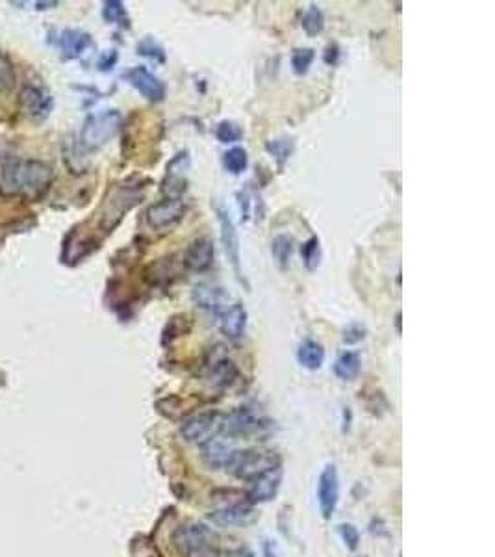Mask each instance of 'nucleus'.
<instances>
[{
	"instance_id": "nucleus-1",
	"label": "nucleus",
	"mask_w": 495,
	"mask_h": 557,
	"mask_svg": "<svg viewBox=\"0 0 495 557\" xmlns=\"http://www.w3.org/2000/svg\"><path fill=\"white\" fill-rule=\"evenodd\" d=\"M53 181V170L37 160H15L0 167L2 188L13 193H41Z\"/></svg>"
},
{
	"instance_id": "nucleus-2",
	"label": "nucleus",
	"mask_w": 495,
	"mask_h": 557,
	"mask_svg": "<svg viewBox=\"0 0 495 557\" xmlns=\"http://www.w3.org/2000/svg\"><path fill=\"white\" fill-rule=\"evenodd\" d=\"M280 467V457L274 451L258 450V448H251V450H239L234 451L230 461L227 462V472L230 476L243 481H254L260 476L271 472L274 468Z\"/></svg>"
},
{
	"instance_id": "nucleus-3",
	"label": "nucleus",
	"mask_w": 495,
	"mask_h": 557,
	"mask_svg": "<svg viewBox=\"0 0 495 557\" xmlns=\"http://www.w3.org/2000/svg\"><path fill=\"white\" fill-rule=\"evenodd\" d=\"M121 127V114L117 110H106L93 114L85 119L82 127V145L88 149H99L110 142Z\"/></svg>"
},
{
	"instance_id": "nucleus-4",
	"label": "nucleus",
	"mask_w": 495,
	"mask_h": 557,
	"mask_svg": "<svg viewBox=\"0 0 495 557\" xmlns=\"http://www.w3.org/2000/svg\"><path fill=\"white\" fill-rule=\"evenodd\" d=\"M223 420H225V414L217 413V411L197 414L182 424L180 435L190 444L202 446L223 433Z\"/></svg>"
},
{
	"instance_id": "nucleus-5",
	"label": "nucleus",
	"mask_w": 495,
	"mask_h": 557,
	"mask_svg": "<svg viewBox=\"0 0 495 557\" xmlns=\"http://www.w3.org/2000/svg\"><path fill=\"white\" fill-rule=\"evenodd\" d=\"M188 207L184 205L182 199H164V201L154 202L151 205L145 214L148 227L154 231H165V228H173L179 225L186 216Z\"/></svg>"
},
{
	"instance_id": "nucleus-6",
	"label": "nucleus",
	"mask_w": 495,
	"mask_h": 557,
	"mask_svg": "<svg viewBox=\"0 0 495 557\" xmlns=\"http://www.w3.org/2000/svg\"><path fill=\"white\" fill-rule=\"evenodd\" d=\"M216 533L204 524L180 525L173 535L174 546L186 557L195 552V550H199V548L208 546V544H216Z\"/></svg>"
},
{
	"instance_id": "nucleus-7",
	"label": "nucleus",
	"mask_w": 495,
	"mask_h": 557,
	"mask_svg": "<svg viewBox=\"0 0 495 557\" xmlns=\"http://www.w3.org/2000/svg\"><path fill=\"white\" fill-rule=\"evenodd\" d=\"M214 208H216L217 221H219V227H221L223 247H225V253H227L228 260H230L232 270L236 273L237 281L245 282L242 271V256H239V238H237V231L234 227V221L228 216L227 208L221 207L219 202H216Z\"/></svg>"
},
{
	"instance_id": "nucleus-8",
	"label": "nucleus",
	"mask_w": 495,
	"mask_h": 557,
	"mask_svg": "<svg viewBox=\"0 0 495 557\" xmlns=\"http://www.w3.org/2000/svg\"><path fill=\"white\" fill-rule=\"evenodd\" d=\"M337 500H340V478L336 467L327 465L319 474V483H317V502L323 518H332L337 507Z\"/></svg>"
},
{
	"instance_id": "nucleus-9",
	"label": "nucleus",
	"mask_w": 495,
	"mask_h": 557,
	"mask_svg": "<svg viewBox=\"0 0 495 557\" xmlns=\"http://www.w3.org/2000/svg\"><path fill=\"white\" fill-rule=\"evenodd\" d=\"M191 299L197 308L214 314V316H219L230 305V296L227 290L216 284H208V282L197 284L191 292Z\"/></svg>"
},
{
	"instance_id": "nucleus-10",
	"label": "nucleus",
	"mask_w": 495,
	"mask_h": 557,
	"mask_svg": "<svg viewBox=\"0 0 495 557\" xmlns=\"http://www.w3.org/2000/svg\"><path fill=\"white\" fill-rule=\"evenodd\" d=\"M127 80L136 88L137 91H139V93H141L143 97H145V99H147V101L160 102L165 99V93H167V91H165V84L156 76V74L151 73V71H148L147 67H143V65H139V67H132V69L128 71Z\"/></svg>"
},
{
	"instance_id": "nucleus-11",
	"label": "nucleus",
	"mask_w": 495,
	"mask_h": 557,
	"mask_svg": "<svg viewBox=\"0 0 495 557\" xmlns=\"http://www.w3.org/2000/svg\"><path fill=\"white\" fill-rule=\"evenodd\" d=\"M214 259H216V249H214L211 240L195 238L186 247L184 266L188 270L202 273V271L210 270Z\"/></svg>"
},
{
	"instance_id": "nucleus-12",
	"label": "nucleus",
	"mask_w": 495,
	"mask_h": 557,
	"mask_svg": "<svg viewBox=\"0 0 495 557\" xmlns=\"http://www.w3.org/2000/svg\"><path fill=\"white\" fill-rule=\"evenodd\" d=\"M210 520L217 525H249L256 520V511L251 505L225 504L219 509L211 511Z\"/></svg>"
},
{
	"instance_id": "nucleus-13",
	"label": "nucleus",
	"mask_w": 495,
	"mask_h": 557,
	"mask_svg": "<svg viewBox=\"0 0 495 557\" xmlns=\"http://www.w3.org/2000/svg\"><path fill=\"white\" fill-rule=\"evenodd\" d=\"M217 322H219V329L227 338H242L243 333H245V327H247V308L243 307L239 301L230 303L217 316Z\"/></svg>"
},
{
	"instance_id": "nucleus-14",
	"label": "nucleus",
	"mask_w": 495,
	"mask_h": 557,
	"mask_svg": "<svg viewBox=\"0 0 495 557\" xmlns=\"http://www.w3.org/2000/svg\"><path fill=\"white\" fill-rule=\"evenodd\" d=\"M239 376L236 362L225 355H217L214 361L206 366V379L211 387L227 388L236 381Z\"/></svg>"
},
{
	"instance_id": "nucleus-15",
	"label": "nucleus",
	"mask_w": 495,
	"mask_h": 557,
	"mask_svg": "<svg viewBox=\"0 0 495 557\" xmlns=\"http://www.w3.org/2000/svg\"><path fill=\"white\" fill-rule=\"evenodd\" d=\"M234 444L230 439L217 435L216 439H211L206 444H202V461L204 465H208L210 468H225L227 462L230 461V457L234 455Z\"/></svg>"
},
{
	"instance_id": "nucleus-16",
	"label": "nucleus",
	"mask_w": 495,
	"mask_h": 557,
	"mask_svg": "<svg viewBox=\"0 0 495 557\" xmlns=\"http://www.w3.org/2000/svg\"><path fill=\"white\" fill-rule=\"evenodd\" d=\"M280 481H282V470H280V467L271 470V472L264 474V476H260L258 479L253 481V487L249 490V500L253 504H264V502L273 500L277 496V493H279Z\"/></svg>"
},
{
	"instance_id": "nucleus-17",
	"label": "nucleus",
	"mask_w": 495,
	"mask_h": 557,
	"mask_svg": "<svg viewBox=\"0 0 495 557\" xmlns=\"http://www.w3.org/2000/svg\"><path fill=\"white\" fill-rule=\"evenodd\" d=\"M21 104L28 116L43 119L47 117L53 110V99L45 93V91L37 90V88H27L21 93Z\"/></svg>"
},
{
	"instance_id": "nucleus-18",
	"label": "nucleus",
	"mask_w": 495,
	"mask_h": 557,
	"mask_svg": "<svg viewBox=\"0 0 495 557\" xmlns=\"http://www.w3.org/2000/svg\"><path fill=\"white\" fill-rule=\"evenodd\" d=\"M297 361L306 370H319L325 362V350L316 340H306L297 350Z\"/></svg>"
},
{
	"instance_id": "nucleus-19",
	"label": "nucleus",
	"mask_w": 495,
	"mask_h": 557,
	"mask_svg": "<svg viewBox=\"0 0 495 557\" xmlns=\"http://www.w3.org/2000/svg\"><path fill=\"white\" fill-rule=\"evenodd\" d=\"M91 45V37L78 30H65L60 37V47L69 58H76Z\"/></svg>"
},
{
	"instance_id": "nucleus-20",
	"label": "nucleus",
	"mask_w": 495,
	"mask_h": 557,
	"mask_svg": "<svg viewBox=\"0 0 495 557\" xmlns=\"http://www.w3.org/2000/svg\"><path fill=\"white\" fill-rule=\"evenodd\" d=\"M362 368V361L356 351H345L337 357L336 364H334V373H336L342 381H353L356 379Z\"/></svg>"
},
{
	"instance_id": "nucleus-21",
	"label": "nucleus",
	"mask_w": 495,
	"mask_h": 557,
	"mask_svg": "<svg viewBox=\"0 0 495 557\" xmlns=\"http://www.w3.org/2000/svg\"><path fill=\"white\" fill-rule=\"evenodd\" d=\"M293 245H295L293 238H291V236H286V234H280V236H277V238L271 242V253H273V259L277 260V264H279L280 268H286V266L290 264L291 253H293Z\"/></svg>"
},
{
	"instance_id": "nucleus-22",
	"label": "nucleus",
	"mask_w": 495,
	"mask_h": 557,
	"mask_svg": "<svg viewBox=\"0 0 495 557\" xmlns=\"http://www.w3.org/2000/svg\"><path fill=\"white\" fill-rule=\"evenodd\" d=\"M247 164H249L247 151L242 147L228 149L227 153H225V156H223V165H225V170H227L228 173H232V175H239V173H243V171L247 170Z\"/></svg>"
},
{
	"instance_id": "nucleus-23",
	"label": "nucleus",
	"mask_w": 495,
	"mask_h": 557,
	"mask_svg": "<svg viewBox=\"0 0 495 557\" xmlns=\"http://www.w3.org/2000/svg\"><path fill=\"white\" fill-rule=\"evenodd\" d=\"M190 327H191L190 318H188L186 314H174V316H171L164 327V338H162L164 340V344H167V342L171 344L174 338H179V336L188 333Z\"/></svg>"
},
{
	"instance_id": "nucleus-24",
	"label": "nucleus",
	"mask_w": 495,
	"mask_h": 557,
	"mask_svg": "<svg viewBox=\"0 0 495 557\" xmlns=\"http://www.w3.org/2000/svg\"><path fill=\"white\" fill-rule=\"evenodd\" d=\"M300 27L305 28V32L308 36H317L319 32H323V28H325V15H323V11L316 4H312L308 8V11L302 15V19H300Z\"/></svg>"
},
{
	"instance_id": "nucleus-25",
	"label": "nucleus",
	"mask_w": 495,
	"mask_h": 557,
	"mask_svg": "<svg viewBox=\"0 0 495 557\" xmlns=\"http://www.w3.org/2000/svg\"><path fill=\"white\" fill-rule=\"evenodd\" d=\"M300 255L308 270H316L319 262H321V245H319V238L312 236L310 240H306L300 249Z\"/></svg>"
},
{
	"instance_id": "nucleus-26",
	"label": "nucleus",
	"mask_w": 495,
	"mask_h": 557,
	"mask_svg": "<svg viewBox=\"0 0 495 557\" xmlns=\"http://www.w3.org/2000/svg\"><path fill=\"white\" fill-rule=\"evenodd\" d=\"M216 138L221 144H236L243 138V130L234 121H221L216 128Z\"/></svg>"
},
{
	"instance_id": "nucleus-27",
	"label": "nucleus",
	"mask_w": 495,
	"mask_h": 557,
	"mask_svg": "<svg viewBox=\"0 0 495 557\" xmlns=\"http://www.w3.org/2000/svg\"><path fill=\"white\" fill-rule=\"evenodd\" d=\"M314 60H316V50L314 48H297L293 56H291V67H293L297 74H306Z\"/></svg>"
},
{
	"instance_id": "nucleus-28",
	"label": "nucleus",
	"mask_w": 495,
	"mask_h": 557,
	"mask_svg": "<svg viewBox=\"0 0 495 557\" xmlns=\"http://www.w3.org/2000/svg\"><path fill=\"white\" fill-rule=\"evenodd\" d=\"M265 149H267V153H271L274 158H277L279 165H282L286 160L290 158L291 153H293V142L286 138L274 139V142H269V144L265 145Z\"/></svg>"
},
{
	"instance_id": "nucleus-29",
	"label": "nucleus",
	"mask_w": 495,
	"mask_h": 557,
	"mask_svg": "<svg viewBox=\"0 0 495 557\" xmlns=\"http://www.w3.org/2000/svg\"><path fill=\"white\" fill-rule=\"evenodd\" d=\"M102 15H104V19L108 22H117V21H121L123 17L127 15V11H125V6H123V2H117V0H108V2H104Z\"/></svg>"
},
{
	"instance_id": "nucleus-30",
	"label": "nucleus",
	"mask_w": 495,
	"mask_h": 557,
	"mask_svg": "<svg viewBox=\"0 0 495 557\" xmlns=\"http://www.w3.org/2000/svg\"><path fill=\"white\" fill-rule=\"evenodd\" d=\"M340 535L349 550H356L360 544V533L353 524H342L340 525Z\"/></svg>"
},
{
	"instance_id": "nucleus-31",
	"label": "nucleus",
	"mask_w": 495,
	"mask_h": 557,
	"mask_svg": "<svg viewBox=\"0 0 495 557\" xmlns=\"http://www.w3.org/2000/svg\"><path fill=\"white\" fill-rule=\"evenodd\" d=\"M137 53L143 54V56H148V58L160 60V62H164L165 60L164 48L160 47V45H156L153 39H145V41L139 43V45H137Z\"/></svg>"
},
{
	"instance_id": "nucleus-32",
	"label": "nucleus",
	"mask_w": 495,
	"mask_h": 557,
	"mask_svg": "<svg viewBox=\"0 0 495 557\" xmlns=\"http://www.w3.org/2000/svg\"><path fill=\"white\" fill-rule=\"evenodd\" d=\"M363 336H365V329L363 327H360V325H351L343 333V342L345 344H356L360 340H363Z\"/></svg>"
},
{
	"instance_id": "nucleus-33",
	"label": "nucleus",
	"mask_w": 495,
	"mask_h": 557,
	"mask_svg": "<svg viewBox=\"0 0 495 557\" xmlns=\"http://www.w3.org/2000/svg\"><path fill=\"white\" fill-rule=\"evenodd\" d=\"M116 62H117V53H116V50H108V53H104L102 56H100L99 67L102 71H108V69H111L113 65H116Z\"/></svg>"
},
{
	"instance_id": "nucleus-34",
	"label": "nucleus",
	"mask_w": 495,
	"mask_h": 557,
	"mask_svg": "<svg viewBox=\"0 0 495 557\" xmlns=\"http://www.w3.org/2000/svg\"><path fill=\"white\" fill-rule=\"evenodd\" d=\"M188 557H219V552H217V544H208V546L199 548V550H195V552L190 553Z\"/></svg>"
},
{
	"instance_id": "nucleus-35",
	"label": "nucleus",
	"mask_w": 495,
	"mask_h": 557,
	"mask_svg": "<svg viewBox=\"0 0 495 557\" xmlns=\"http://www.w3.org/2000/svg\"><path fill=\"white\" fill-rule=\"evenodd\" d=\"M262 556L279 557V550H277V546H274L273 541H264V544H262Z\"/></svg>"
},
{
	"instance_id": "nucleus-36",
	"label": "nucleus",
	"mask_w": 495,
	"mask_h": 557,
	"mask_svg": "<svg viewBox=\"0 0 495 557\" xmlns=\"http://www.w3.org/2000/svg\"><path fill=\"white\" fill-rule=\"evenodd\" d=\"M337 56H340V53H337L336 45H330V47H327V53H325V62H327L328 65L336 64Z\"/></svg>"
},
{
	"instance_id": "nucleus-37",
	"label": "nucleus",
	"mask_w": 495,
	"mask_h": 557,
	"mask_svg": "<svg viewBox=\"0 0 495 557\" xmlns=\"http://www.w3.org/2000/svg\"><path fill=\"white\" fill-rule=\"evenodd\" d=\"M228 557H254V553L249 550V548H236V550H232L230 553H228Z\"/></svg>"
},
{
	"instance_id": "nucleus-38",
	"label": "nucleus",
	"mask_w": 495,
	"mask_h": 557,
	"mask_svg": "<svg viewBox=\"0 0 495 557\" xmlns=\"http://www.w3.org/2000/svg\"><path fill=\"white\" fill-rule=\"evenodd\" d=\"M396 324H397V331H399V333H400V312H397V316H396Z\"/></svg>"
}]
</instances>
